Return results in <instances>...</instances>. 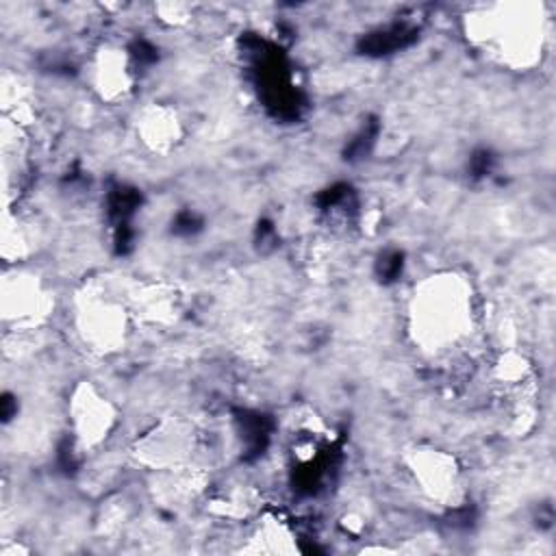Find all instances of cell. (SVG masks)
Listing matches in <instances>:
<instances>
[{
  "instance_id": "obj_1",
  "label": "cell",
  "mask_w": 556,
  "mask_h": 556,
  "mask_svg": "<svg viewBox=\"0 0 556 556\" xmlns=\"http://www.w3.org/2000/svg\"><path fill=\"white\" fill-rule=\"evenodd\" d=\"M469 311L471 308L465 293L454 289L441 298L430 291L419 298V313H415V319L424 328L421 332L430 343H443L454 341L463 332V326L469 324Z\"/></svg>"
}]
</instances>
